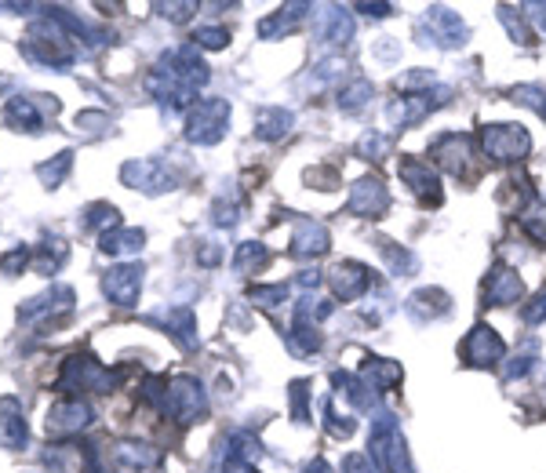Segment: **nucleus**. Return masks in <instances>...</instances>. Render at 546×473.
Wrapping results in <instances>:
<instances>
[{
	"mask_svg": "<svg viewBox=\"0 0 546 473\" xmlns=\"http://www.w3.org/2000/svg\"><path fill=\"white\" fill-rule=\"evenodd\" d=\"M208 62L201 59L197 44H182L157 59V66L146 77V91L168 110H190L197 106V91L208 84Z\"/></svg>",
	"mask_w": 546,
	"mask_h": 473,
	"instance_id": "obj_1",
	"label": "nucleus"
},
{
	"mask_svg": "<svg viewBox=\"0 0 546 473\" xmlns=\"http://www.w3.org/2000/svg\"><path fill=\"white\" fill-rule=\"evenodd\" d=\"M22 55L37 66H51V70H70L73 62H77V44L66 30H62L59 22L51 19H37L30 22V30H26V41H22Z\"/></svg>",
	"mask_w": 546,
	"mask_h": 473,
	"instance_id": "obj_2",
	"label": "nucleus"
},
{
	"mask_svg": "<svg viewBox=\"0 0 546 473\" xmlns=\"http://www.w3.org/2000/svg\"><path fill=\"white\" fill-rule=\"evenodd\" d=\"M121 379H124V372H110V368L95 361L91 353H70V357L62 361V372H59V379H55V390H62L66 397H81V393H110Z\"/></svg>",
	"mask_w": 546,
	"mask_h": 473,
	"instance_id": "obj_3",
	"label": "nucleus"
},
{
	"mask_svg": "<svg viewBox=\"0 0 546 473\" xmlns=\"http://www.w3.org/2000/svg\"><path fill=\"white\" fill-rule=\"evenodd\" d=\"M368 459H372L379 473H412L405 433H401V426H397V419L390 412L375 415L372 419V433H368Z\"/></svg>",
	"mask_w": 546,
	"mask_h": 473,
	"instance_id": "obj_4",
	"label": "nucleus"
},
{
	"mask_svg": "<svg viewBox=\"0 0 546 473\" xmlns=\"http://www.w3.org/2000/svg\"><path fill=\"white\" fill-rule=\"evenodd\" d=\"M164 415H172L179 426H193V423H204L208 415V393L204 386L193 379V375H175L168 379V397H164Z\"/></svg>",
	"mask_w": 546,
	"mask_h": 473,
	"instance_id": "obj_5",
	"label": "nucleus"
},
{
	"mask_svg": "<svg viewBox=\"0 0 546 473\" xmlns=\"http://www.w3.org/2000/svg\"><path fill=\"white\" fill-rule=\"evenodd\" d=\"M226 128H230V102L226 99H201L186 113V139L197 146L223 142Z\"/></svg>",
	"mask_w": 546,
	"mask_h": 473,
	"instance_id": "obj_6",
	"label": "nucleus"
},
{
	"mask_svg": "<svg viewBox=\"0 0 546 473\" xmlns=\"http://www.w3.org/2000/svg\"><path fill=\"white\" fill-rule=\"evenodd\" d=\"M481 150H485L488 161L514 164L528 157L532 139H528V131L521 124H485L481 128Z\"/></svg>",
	"mask_w": 546,
	"mask_h": 473,
	"instance_id": "obj_7",
	"label": "nucleus"
},
{
	"mask_svg": "<svg viewBox=\"0 0 546 473\" xmlns=\"http://www.w3.org/2000/svg\"><path fill=\"white\" fill-rule=\"evenodd\" d=\"M95 423V412H91V404L81 401V397H62L48 408V419H44V430L48 437H77L84 433L88 426Z\"/></svg>",
	"mask_w": 546,
	"mask_h": 473,
	"instance_id": "obj_8",
	"label": "nucleus"
},
{
	"mask_svg": "<svg viewBox=\"0 0 546 473\" xmlns=\"http://www.w3.org/2000/svg\"><path fill=\"white\" fill-rule=\"evenodd\" d=\"M452 91L448 88H426V91H405L401 99L390 102V110H386V117H390V124L394 128H412V124H419L430 110H437L441 102L448 99Z\"/></svg>",
	"mask_w": 546,
	"mask_h": 473,
	"instance_id": "obj_9",
	"label": "nucleus"
},
{
	"mask_svg": "<svg viewBox=\"0 0 546 473\" xmlns=\"http://www.w3.org/2000/svg\"><path fill=\"white\" fill-rule=\"evenodd\" d=\"M121 182H124V186H132V190H139V193H150V197L175 190V175L168 172V164L157 161V157L128 161L121 168Z\"/></svg>",
	"mask_w": 546,
	"mask_h": 473,
	"instance_id": "obj_10",
	"label": "nucleus"
},
{
	"mask_svg": "<svg viewBox=\"0 0 546 473\" xmlns=\"http://www.w3.org/2000/svg\"><path fill=\"white\" fill-rule=\"evenodd\" d=\"M415 30H419L423 44H434V48H459V44L466 41L463 19L448 8H430L423 19H419Z\"/></svg>",
	"mask_w": 546,
	"mask_h": 473,
	"instance_id": "obj_11",
	"label": "nucleus"
},
{
	"mask_svg": "<svg viewBox=\"0 0 546 473\" xmlns=\"http://www.w3.org/2000/svg\"><path fill=\"white\" fill-rule=\"evenodd\" d=\"M142 266L139 262H121V266H110V270L102 273V295L113 302V306H121V310H132L135 302H139V292H142Z\"/></svg>",
	"mask_w": 546,
	"mask_h": 473,
	"instance_id": "obj_12",
	"label": "nucleus"
},
{
	"mask_svg": "<svg viewBox=\"0 0 546 473\" xmlns=\"http://www.w3.org/2000/svg\"><path fill=\"white\" fill-rule=\"evenodd\" d=\"M70 310H73V288L70 284H55V288H48L44 295H37V299L22 302L19 321L22 324H51V321H59V317H66Z\"/></svg>",
	"mask_w": 546,
	"mask_h": 473,
	"instance_id": "obj_13",
	"label": "nucleus"
},
{
	"mask_svg": "<svg viewBox=\"0 0 546 473\" xmlns=\"http://www.w3.org/2000/svg\"><path fill=\"white\" fill-rule=\"evenodd\" d=\"M397 172H401L405 186L426 208H437V204H441V179H437V172L430 168V161H423V157H401Z\"/></svg>",
	"mask_w": 546,
	"mask_h": 473,
	"instance_id": "obj_14",
	"label": "nucleus"
},
{
	"mask_svg": "<svg viewBox=\"0 0 546 473\" xmlns=\"http://www.w3.org/2000/svg\"><path fill=\"white\" fill-rule=\"evenodd\" d=\"M463 357H466V364H474V368H496V364L506 357V343L499 339V332L492 324H477L474 332L466 335Z\"/></svg>",
	"mask_w": 546,
	"mask_h": 473,
	"instance_id": "obj_15",
	"label": "nucleus"
},
{
	"mask_svg": "<svg viewBox=\"0 0 546 473\" xmlns=\"http://www.w3.org/2000/svg\"><path fill=\"white\" fill-rule=\"evenodd\" d=\"M346 212L350 215H361V219H383L390 212V193H386L383 179H357L354 182V193H350V201H346Z\"/></svg>",
	"mask_w": 546,
	"mask_h": 473,
	"instance_id": "obj_16",
	"label": "nucleus"
},
{
	"mask_svg": "<svg viewBox=\"0 0 546 473\" xmlns=\"http://www.w3.org/2000/svg\"><path fill=\"white\" fill-rule=\"evenodd\" d=\"M113 470L117 473H157L164 466L161 448L153 444H139V441H121L113 444Z\"/></svg>",
	"mask_w": 546,
	"mask_h": 473,
	"instance_id": "obj_17",
	"label": "nucleus"
},
{
	"mask_svg": "<svg viewBox=\"0 0 546 473\" xmlns=\"http://www.w3.org/2000/svg\"><path fill=\"white\" fill-rule=\"evenodd\" d=\"M328 284H332L335 299L354 302V299H361L368 288H372V273H368V266H364V262L346 259V262H335V266H332V273H328Z\"/></svg>",
	"mask_w": 546,
	"mask_h": 473,
	"instance_id": "obj_18",
	"label": "nucleus"
},
{
	"mask_svg": "<svg viewBox=\"0 0 546 473\" xmlns=\"http://www.w3.org/2000/svg\"><path fill=\"white\" fill-rule=\"evenodd\" d=\"M434 161L452 175H470V164H474V150H470V139L459 135V131H448L441 139H434L430 146Z\"/></svg>",
	"mask_w": 546,
	"mask_h": 473,
	"instance_id": "obj_19",
	"label": "nucleus"
},
{
	"mask_svg": "<svg viewBox=\"0 0 546 473\" xmlns=\"http://www.w3.org/2000/svg\"><path fill=\"white\" fill-rule=\"evenodd\" d=\"M332 248V237L324 230V222L317 219H299L292 230V244H288V255L292 259H317Z\"/></svg>",
	"mask_w": 546,
	"mask_h": 473,
	"instance_id": "obj_20",
	"label": "nucleus"
},
{
	"mask_svg": "<svg viewBox=\"0 0 546 473\" xmlns=\"http://www.w3.org/2000/svg\"><path fill=\"white\" fill-rule=\"evenodd\" d=\"M30 441V426H26V412H22V401L15 397H0V448L8 452H19Z\"/></svg>",
	"mask_w": 546,
	"mask_h": 473,
	"instance_id": "obj_21",
	"label": "nucleus"
},
{
	"mask_svg": "<svg viewBox=\"0 0 546 473\" xmlns=\"http://www.w3.org/2000/svg\"><path fill=\"white\" fill-rule=\"evenodd\" d=\"M37 99H41V95H11V99L4 102V121H8V128L30 131V135L44 131V113Z\"/></svg>",
	"mask_w": 546,
	"mask_h": 473,
	"instance_id": "obj_22",
	"label": "nucleus"
},
{
	"mask_svg": "<svg viewBox=\"0 0 546 473\" xmlns=\"http://www.w3.org/2000/svg\"><path fill=\"white\" fill-rule=\"evenodd\" d=\"M521 295H525V284H521V277H517L510 266H492V273H488L485 281V302L488 306H510V302H521Z\"/></svg>",
	"mask_w": 546,
	"mask_h": 473,
	"instance_id": "obj_23",
	"label": "nucleus"
},
{
	"mask_svg": "<svg viewBox=\"0 0 546 473\" xmlns=\"http://www.w3.org/2000/svg\"><path fill=\"white\" fill-rule=\"evenodd\" d=\"M310 11H314V4H284V8H277L273 15H266V19L259 22V37H263V41L288 37V33H295L303 26Z\"/></svg>",
	"mask_w": 546,
	"mask_h": 473,
	"instance_id": "obj_24",
	"label": "nucleus"
},
{
	"mask_svg": "<svg viewBox=\"0 0 546 473\" xmlns=\"http://www.w3.org/2000/svg\"><path fill=\"white\" fill-rule=\"evenodd\" d=\"M368 390L379 397V393H390L401 379H405V372H401V364L397 361H386V357H364L361 364V375H357Z\"/></svg>",
	"mask_w": 546,
	"mask_h": 473,
	"instance_id": "obj_25",
	"label": "nucleus"
},
{
	"mask_svg": "<svg viewBox=\"0 0 546 473\" xmlns=\"http://www.w3.org/2000/svg\"><path fill=\"white\" fill-rule=\"evenodd\" d=\"M142 244H146V233L135 230V226H117L110 233H99V252L102 255H135L142 252Z\"/></svg>",
	"mask_w": 546,
	"mask_h": 473,
	"instance_id": "obj_26",
	"label": "nucleus"
},
{
	"mask_svg": "<svg viewBox=\"0 0 546 473\" xmlns=\"http://www.w3.org/2000/svg\"><path fill=\"white\" fill-rule=\"evenodd\" d=\"M292 124H295L292 110H284V106H266V110L255 113V135L266 142L284 139L292 131Z\"/></svg>",
	"mask_w": 546,
	"mask_h": 473,
	"instance_id": "obj_27",
	"label": "nucleus"
},
{
	"mask_svg": "<svg viewBox=\"0 0 546 473\" xmlns=\"http://www.w3.org/2000/svg\"><path fill=\"white\" fill-rule=\"evenodd\" d=\"M452 310V302L441 288H419V292L408 299V313L419 317V321H437V317H445Z\"/></svg>",
	"mask_w": 546,
	"mask_h": 473,
	"instance_id": "obj_28",
	"label": "nucleus"
},
{
	"mask_svg": "<svg viewBox=\"0 0 546 473\" xmlns=\"http://www.w3.org/2000/svg\"><path fill=\"white\" fill-rule=\"evenodd\" d=\"M164 328H168V335H172L182 350H193V346H197V317H193L190 306H175V310L164 313Z\"/></svg>",
	"mask_w": 546,
	"mask_h": 473,
	"instance_id": "obj_29",
	"label": "nucleus"
},
{
	"mask_svg": "<svg viewBox=\"0 0 546 473\" xmlns=\"http://www.w3.org/2000/svg\"><path fill=\"white\" fill-rule=\"evenodd\" d=\"M223 459H230V463H244V466H255L259 459H263V444H259V437L248 430H237L226 437V455Z\"/></svg>",
	"mask_w": 546,
	"mask_h": 473,
	"instance_id": "obj_30",
	"label": "nucleus"
},
{
	"mask_svg": "<svg viewBox=\"0 0 546 473\" xmlns=\"http://www.w3.org/2000/svg\"><path fill=\"white\" fill-rule=\"evenodd\" d=\"M350 37H354V19H350V11H343V8L321 11V41L324 44H346Z\"/></svg>",
	"mask_w": 546,
	"mask_h": 473,
	"instance_id": "obj_31",
	"label": "nucleus"
},
{
	"mask_svg": "<svg viewBox=\"0 0 546 473\" xmlns=\"http://www.w3.org/2000/svg\"><path fill=\"white\" fill-rule=\"evenodd\" d=\"M66 259H70V244L59 241V237H44L41 244H37V255H33V266L41 273H55L66 266Z\"/></svg>",
	"mask_w": 546,
	"mask_h": 473,
	"instance_id": "obj_32",
	"label": "nucleus"
},
{
	"mask_svg": "<svg viewBox=\"0 0 546 473\" xmlns=\"http://www.w3.org/2000/svg\"><path fill=\"white\" fill-rule=\"evenodd\" d=\"M288 350L295 357H310V353L321 350V328L317 324H303V321H292V332H288Z\"/></svg>",
	"mask_w": 546,
	"mask_h": 473,
	"instance_id": "obj_33",
	"label": "nucleus"
},
{
	"mask_svg": "<svg viewBox=\"0 0 546 473\" xmlns=\"http://www.w3.org/2000/svg\"><path fill=\"white\" fill-rule=\"evenodd\" d=\"M368 99H372V81L368 77H350L339 88V110L346 113H357L361 106H368Z\"/></svg>",
	"mask_w": 546,
	"mask_h": 473,
	"instance_id": "obj_34",
	"label": "nucleus"
},
{
	"mask_svg": "<svg viewBox=\"0 0 546 473\" xmlns=\"http://www.w3.org/2000/svg\"><path fill=\"white\" fill-rule=\"evenodd\" d=\"M121 226V212L113 208V204L106 201H95L84 208V230H102V233H110Z\"/></svg>",
	"mask_w": 546,
	"mask_h": 473,
	"instance_id": "obj_35",
	"label": "nucleus"
},
{
	"mask_svg": "<svg viewBox=\"0 0 546 473\" xmlns=\"http://www.w3.org/2000/svg\"><path fill=\"white\" fill-rule=\"evenodd\" d=\"M70 168H73V150H62V153H55L51 161H44V164H37V179L44 182V186H62L66 182V175H70Z\"/></svg>",
	"mask_w": 546,
	"mask_h": 473,
	"instance_id": "obj_36",
	"label": "nucleus"
},
{
	"mask_svg": "<svg viewBox=\"0 0 546 473\" xmlns=\"http://www.w3.org/2000/svg\"><path fill=\"white\" fill-rule=\"evenodd\" d=\"M266 262H270V252H266V244H259V241L237 244V255H233V270H241V273L263 270Z\"/></svg>",
	"mask_w": 546,
	"mask_h": 473,
	"instance_id": "obj_37",
	"label": "nucleus"
},
{
	"mask_svg": "<svg viewBox=\"0 0 546 473\" xmlns=\"http://www.w3.org/2000/svg\"><path fill=\"white\" fill-rule=\"evenodd\" d=\"M357 157H364V161H383V157H390V139H386L383 131H364L361 139H357Z\"/></svg>",
	"mask_w": 546,
	"mask_h": 473,
	"instance_id": "obj_38",
	"label": "nucleus"
},
{
	"mask_svg": "<svg viewBox=\"0 0 546 473\" xmlns=\"http://www.w3.org/2000/svg\"><path fill=\"white\" fill-rule=\"evenodd\" d=\"M510 99H514L517 106H528V110H536L539 117L546 121V88H539V84H517V88L510 91Z\"/></svg>",
	"mask_w": 546,
	"mask_h": 473,
	"instance_id": "obj_39",
	"label": "nucleus"
},
{
	"mask_svg": "<svg viewBox=\"0 0 546 473\" xmlns=\"http://www.w3.org/2000/svg\"><path fill=\"white\" fill-rule=\"evenodd\" d=\"M379 252L390 259V266H394V273H412L415 270V255L408 252V248H401V244H394V241H379Z\"/></svg>",
	"mask_w": 546,
	"mask_h": 473,
	"instance_id": "obj_40",
	"label": "nucleus"
},
{
	"mask_svg": "<svg viewBox=\"0 0 546 473\" xmlns=\"http://www.w3.org/2000/svg\"><path fill=\"white\" fill-rule=\"evenodd\" d=\"M212 222L215 226H223V230H233L237 222H241V204H237V197H219V201L212 204Z\"/></svg>",
	"mask_w": 546,
	"mask_h": 473,
	"instance_id": "obj_41",
	"label": "nucleus"
},
{
	"mask_svg": "<svg viewBox=\"0 0 546 473\" xmlns=\"http://www.w3.org/2000/svg\"><path fill=\"white\" fill-rule=\"evenodd\" d=\"M193 44L208 51H219L230 44V30H226V26H201V30L193 33Z\"/></svg>",
	"mask_w": 546,
	"mask_h": 473,
	"instance_id": "obj_42",
	"label": "nucleus"
},
{
	"mask_svg": "<svg viewBox=\"0 0 546 473\" xmlns=\"http://www.w3.org/2000/svg\"><path fill=\"white\" fill-rule=\"evenodd\" d=\"M324 426H328V433H332V437H339V441H346V437L354 433V419H350V415L335 412L332 401H324Z\"/></svg>",
	"mask_w": 546,
	"mask_h": 473,
	"instance_id": "obj_43",
	"label": "nucleus"
},
{
	"mask_svg": "<svg viewBox=\"0 0 546 473\" xmlns=\"http://www.w3.org/2000/svg\"><path fill=\"white\" fill-rule=\"evenodd\" d=\"M532 368H536V343H528L525 350L517 353L514 361L506 364V379H525Z\"/></svg>",
	"mask_w": 546,
	"mask_h": 473,
	"instance_id": "obj_44",
	"label": "nucleus"
},
{
	"mask_svg": "<svg viewBox=\"0 0 546 473\" xmlns=\"http://www.w3.org/2000/svg\"><path fill=\"white\" fill-rule=\"evenodd\" d=\"M288 299V288L284 284H270V288H252V302L263 306V310H277L281 302Z\"/></svg>",
	"mask_w": 546,
	"mask_h": 473,
	"instance_id": "obj_45",
	"label": "nucleus"
},
{
	"mask_svg": "<svg viewBox=\"0 0 546 473\" xmlns=\"http://www.w3.org/2000/svg\"><path fill=\"white\" fill-rule=\"evenodd\" d=\"M521 226H525V233L536 244H546V204L539 208V212H525V215H521Z\"/></svg>",
	"mask_w": 546,
	"mask_h": 473,
	"instance_id": "obj_46",
	"label": "nucleus"
},
{
	"mask_svg": "<svg viewBox=\"0 0 546 473\" xmlns=\"http://www.w3.org/2000/svg\"><path fill=\"white\" fill-rule=\"evenodd\" d=\"M110 128V117L99 110H84L77 113V131H88V135H99V131Z\"/></svg>",
	"mask_w": 546,
	"mask_h": 473,
	"instance_id": "obj_47",
	"label": "nucleus"
},
{
	"mask_svg": "<svg viewBox=\"0 0 546 473\" xmlns=\"http://www.w3.org/2000/svg\"><path fill=\"white\" fill-rule=\"evenodd\" d=\"M30 266V248H11L8 255H0V273H22Z\"/></svg>",
	"mask_w": 546,
	"mask_h": 473,
	"instance_id": "obj_48",
	"label": "nucleus"
},
{
	"mask_svg": "<svg viewBox=\"0 0 546 473\" xmlns=\"http://www.w3.org/2000/svg\"><path fill=\"white\" fill-rule=\"evenodd\" d=\"M157 11L172 22H190V15L197 11V4H193V0H175V4H157Z\"/></svg>",
	"mask_w": 546,
	"mask_h": 473,
	"instance_id": "obj_49",
	"label": "nucleus"
},
{
	"mask_svg": "<svg viewBox=\"0 0 546 473\" xmlns=\"http://www.w3.org/2000/svg\"><path fill=\"white\" fill-rule=\"evenodd\" d=\"M288 393H292L295 423H306V419H310V415H306V383H292V386H288Z\"/></svg>",
	"mask_w": 546,
	"mask_h": 473,
	"instance_id": "obj_50",
	"label": "nucleus"
},
{
	"mask_svg": "<svg viewBox=\"0 0 546 473\" xmlns=\"http://www.w3.org/2000/svg\"><path fill=\"white\" fill-rule=\"evenodd\" d=\"M343 473H379V470H375V463L368 459V455L354 452V455H346V459H343Z\"/></svg>",
	"mask_w": 546,
	"mask_h": 473,
	"instance_id": "obj_51",
	"label": "nucleus"
},
{
	"mask_svg": "<svg viewBox=\"0 0 546 473\" xmlns=\"http://www.w3.org/2000/svg\"><path fill=\"white\" fill-rule=\"evenodd\" d=\"M543 317H546V292H539L536 299H532V306H525V321L539 324Z\"/></svg>",
	"mask_w": 546,
	"mask_h": 473,
	"instance_id": "obj_52",
	"label": "nucleus"
},
{
	"mask_svg": "<svg viewBox=\"0 0 546 473\" xmlns=\"http://www.w3.org/2000/svg\"><path fill=\"white\" fill-rule=\"evenodd\" d=\"M357 11H364V15H375V19H386L390 15V4H357Z\"/></svg>",
	"mask_w": 546,
	"mask_h": 473,
	"instance_id": "obj_53",
	"label": "nucleus"
},
{
	"mask_svg": "<svg viewBox=\"0 0 546 473\" xmlns=\"http://www.w3.org/2000/svg\"><path fill=\"white\" fill-rule=\"evenodd\" d=\"M223 473H259L255 466H244V463H230V459H223Z\"/></svg>",
	"mask_w": 546,
	"mask_h": 473,
	"instance_id": "obj_54",
	"label": "nucleus"
},
{
	"mask_svg": "<svg viewBox=\"0 0 546 473\" xmlns=\"http://www.w3.org/2000/svg\"><path fill=\"white\" fill-rule=\"evenodd\" d=\"M306 473H332V466L324 463V459H314V463L306 466Z\"/></svg>",
	"mask_w": 546,
	"mask_h": 473,
	"instance_id": "obj_55",
	"label": "nucleus"
}]
</instances>
